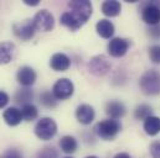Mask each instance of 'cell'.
I'll use <instances>...</instances> for the list:
<instances>
[{
  "mask_svg": "<svg viewBox=\"0 0 160 158\" xmlns=\"http://www.w3.org/2000/svg\"><path fill=\"white\" fill-rule=\"evenodd\" d=\"M142 91L147 95H157L160 93V73L155 69L147 71L139 80Z\"/></svg>",
  "mask_w": 160,
  "mask_h": 158,
  "instance_id": "7a4b0ae2",
  "label": "cell"
},
{
  "mask_svg": "<svg viewBox=\"0 0 160 158\" xmlns=\"http://www.w3.org/2000/svg\"><path fill=\"white\" fill-rule=\"evenodd\" d=\"M148 35L149 37L153 40H160V24L155 26H150L148 30Z\"/></svg>",
  "mask_w": 160,
  "mask_h": 158,
  "instance_id": "83f0119b",
  "label": "cell"
},
{
  "mask_svg": "<svg viewBox=\"0 0 160 158\" xmlns=\"http://www.w3.org/2000/svg\"><path fill=\"white\" fill-rule=\"evenodd\" d=\"M50 66L56 72H65L71 66V59L65 53H55L50 59Z\"/></svg>",
  "mask_w": 160,
  "mask_h": 158,
  "instance_id": "7c38bea8",
  "label": "cell"
},
{
  "mask_svg": "<svg viewBox=\"0 0 160 158\" xmlns=\"http://www.w3.org/2000/svg\"><path fill=\"white\" fill-rule=\"evenodd\" d=\"M86 158H98V157H96V156H88V157H86Z\"/></svg>",
  "mask_w": 160,
  "mask_h": 158,
  "instance_id": "d6a6232c",
  "label": "cell"
},
{
  "mask_svg": "<svg viewBox=\"0 0 160 158\" xmlns=\"http://www.w3.org/2000/svg\"><path fill=\"white\" fill-rule=\"evenodd\" d=\"M153 109L152 106L147 105V104H142V105H138L134 110V116L137 120H147L148 118L153 116Z\"/></svg>",
  "mask_w": 160,
  "mask_h": 158,
  "instance_id": "44dd1931",
  "label": "cell"
},
{
  "mask_svg": "<svg viewBox=\"0 0 160 158\" xmlns=\"http://www.w3.org/2000/svg\"><path fill=\"white\" fill-rule=\"evenodd\" d=\"M70 10L61 15V24L70 29L71 31H76L82 27L92 15V4L87 0H73L68 2Z\"/></svg>",
  "mask_w": 160,
  "mask_h": 158,
  "instance_id": "6da1fadb",
  "label": "cell"
},
{
  "mask_svg": "<svg viewBox=\"0 0 160 158\" xmlns=\"http://www.w3.org/2000/svg\"><path fill=\"white\" fill-rule=\"evenodd\" d=\"M114 158H130V156L128 155V153H118V155H116L114 156Z\"/></svg>",
  "mask_w": 160,
  "mask_h": 158,
  "instance_id": "1f68e13d",
  "label": "cell"
},
{
  "mask_svg": "<svg viewBox=\"0 0 160 158\" xmlns=\"http://www.w3.org/2000/svg\"><path fill=\"white\" fill-rule=\"evenodd\" d=\"M94 109L91 105L82 104L76 109V118L83 125H89L94 120Z\"/></svg>",
  "mask_w": 160,
  "mask_h": 158,
  "instance_id": "5bb4252c",
  "label": "cell"
},
{
  "mask_svg": "<svg viewBox=\"0 0 160 158\" xmlns=\"http://www.w3.org/2000/svg\"><path fill=\"white\" fill-rule=\"evenodd\" d=\"M129 46H130V43L127 39L114 37L111 40V42L108 44V52L113 57H123L128 52Z\"/></svg>",
  "mask_w": 160,
  "mask_h": 158,
  "instance_id": "30bf717a",
  "label": "cell"
},
{
  "mask_svg": "<svg viewBox=\"0 0 160 158\" xmlns=\"http://www.w3.org/2000/svg\"><path fill=\"white\" fill-rule=\"evenodd\" d=\"M77 141L72 136H63L60 141V147L65 153H73L77 150Z\"/></svg>",
  "mask_w": 160,
  "mask_h": 158,
  "instance_id": "ffe728a7",
  "label": "cell"
},
{
  "mask_svg": "<svg viewBox=\"0 0 160 158\" xmlns=\"http://www.w3.org/2000/svg\"><path fill=\"white\" fill-rule=\"evenodd\" d=\"M36 72L29 67V66H24L21 67L19 71H18V74H16V78H18V81L24 85V86H31L35 81H36Z\"/></svg>",
  "mask_w": 160,
  "mask_h": 158,
  "instance_id": "8fae6325",
  "label": "cell"
},
{
  "mask_svg": "<svg viewBox=\"0 0 160 158\" xmlns=\"http://www.w3.org/2000/svg\"><path fill=\"white\" fill-rule=\"evenodd\" d=\"M142 19L145 24L150 26H155L160 24V2L152 1L143 6L142 9Z\"/></svg>",
  "mask_w": 160,
  "mask_h": 158,
  "instance_id": "5b68a950",
  "label": "cell"
},
{
  "mask_svg": "<svg viewBox=\"0 0 160 158\" xmlns=\"http://www.w3.org/2000/svg\"><path fill=\"white\" fill-rule=\"evenodd\" d=\"M65 158H72V157H65Z\"/></svg>",
  "mask_w": 160,
  "mask_h": 158,
  "instance_id": "836d02e7",
  "label": "cell"
},
{
  "mask_svg": "<svg viewBox=\"0 0 160 158\" xmlns=\"http://www.w3.org/2000/svg\"><path fill=\"white\" fill-rule=\"evenodd\" d=\"M32 96H34L32 90L29 89V88H25V89H20V90L16 93L15 99H16V101H19V103H21L22 105H25V104H30L29 101L32 99Z\"/></svg>",
  "mask_w": 160,
  "mask_h": 158,
  "instance_id": "603a6c76",
  "label": "cell"
},
{
  "mask_svg": "<svg viewBox=\"0 0 160 158\" xmlns=\"http://www.w3.org/2000/svg\"><path fill=\"white\" fill-rule=\"evenodd\" d=\"M38 158H57V151L51 146L43 147L38 153Z\"/></svg>",
  "mask_w": 160,
  "mask_h": 158,
  "instance_id": "484cf974",
  "label": "cell"
},
{
  "mask_svg": "<svg viewBox=\"0 0 160 158\" xmlns=\"http://www.w3.org/2000/svg\"><path fill=\"white\" fill-rule=\"evenodd\" d=\"M32 21H34V26H35L36 31L47 32V31H51L55 27L53 15L48 10H40V11H38L35 14Z\"/></svg>",
  "mask_w": 160,
  "mask_h": 158,
  "instance_id": "8992f818",
  "label": "cell"
},
{
  "mask_svg": "<svg viewBox=\"0 0 160 158\" xmlns=\"http://www.w3.org/2000/svg\"><path fill=\"white\" fill-rule=\"evenodd\" d=\"M96 132L97 135L103 140H113L122 130V125L118 120L108 118L104 121H101L96 125Z\"/></svg>",
  "mask_w": 160,
  "mask_h": 158,
  "instance_id": "3957f363",
  "label": "cell"
},
{
  "mask_svg": "<svg viewBox=\"0 0 160 158\" xmlns=\"http://www.w3.org/2000/svg\"><path fill=\"white\" fill-rule=\"evenodd\" d=\"M8 103H9V95L5 91L0 90V109H2Z\"/></svg>",
  "mask_w": 160,
  "mask_h": 158,
  "instance_id": "f546056e",
  "label": "cell"
},
{
  "mask_svg": "<svg viewBox=\"0 0 160 158\" xmlns=\"http://www.w3.org/2000/svg\"><path fill=\"white\" fill-rule=\"evenodd\" d=\"M2 118L9 126H16L22 121V114H21V110H19L18 108L11 106V108H8L4 111Z\"/></svg>",
  "mask_w": 160,
  "mask_h": 158,
  "instance_id": "2e32d148",
  "label": "cell"
},
{
  "mask_svg": "<svg viewBox=\"0 0 160 158\" xmlns=\"http://www.w3.org/2000/svg\"><path fill=\"white\" fill-rule=\"evenodd\" d=\"M101 9H102V12L106 16L114 17V16H118L120 14L122 5H120L119 1H117V0H108V1H104L102 4Z\"/></svg>",
  "mask_w": 160,
  "mask_h": 158,
  "instance_id": "ac0fdd59",
  "label": "cell"
},
{
  "mask_svg": "<svg viewBox=\"0 0 160 158\" xmlns=\"http://www.w3.org/2000/svg\"><path fill=\"white\" fill-rule=\"evenodd\" d=\"M21 114H22V118L26 121H32L38 118V108L35 105L30 104H25L21 108Z\"/></svg>",
  "mask_w": 160,
  "mask_h": 158,
  "instance_id": "7402d4cb",
  "label": "cell"
},
{
  "mask_svg": "<svg viewBox=\"0 0 160 158\" xmlns=\"http://www.w3.org/2000/svg\"><path fill=\"white\" fill-rule=\"evenodd\" d=\"M40 101L46 108H55L57 104V99L51 91H43L40 96Z\"/></svg>",
  "mask_w": 160,
  "mask_h": 158,
  "instance_id": "cb8c5ba5",
  "label": "cell"
},
{
  "mask_svg": "<svg viewBox=\"0 0 160 158\" xmlns=\"http://www.w3.org/2000/svg\"><path fill=\"white\" fill-rule=\"evenodd\" d=\"M26 5H31V6H36L39 5V0H25L24 1Z\"/></svg>",
  "mask_w": 160,
  "mask_h": 158,
  "instance_id": "4dcf8cb0",
  "label": "cell"
},
{
  "mask_svg": "<svg viewBox=\"0 0 160 158\" xmlns=\"http://www.w3.org/2000/svg\"><path fill=\"white\" fill-rule=\"evenodd\" d=\"M106 113L111 116V118L118 120V118L124 116V114H125V106L120 101L113 100V101L107 103V105H106Z\"/></svg>",
  "mask_w": 160,
  "mask_h": 158,
  "instance_id": "9a60e30c",
  "label": "cell"
},
{
  "mask_svg": "<svg viewBox=\"0 0 160 158\" xmlns=\"http://www.w3.org/2000/svg\"><path fill=\"white\" fill-rule=\"evenodd\" d=\"M57 133V125L51 118H42L35 126V135L43 141L51 140Z\"/></svg>",
  "mask_w": 160,
  "mask_h": 158,
  "instance_id": "277c9868",
  "label": "cell"
},
{
  "mask_svg": "<svg viewBox=\"0 0 160 158\" xmlns=\"http://www.w3.org/2000/svg\"><path fill=\"white\" fill-rule=\"evenodd\" d=\"M36 32V29L34 26V21L28 19V20H24L19 24H15L14 25V34L22 41H29L34 37Z\"/></svg>",
  "mask_w": 160,
  "mask_h": 158,
  "instance_id": "9c48e42d",
  "label": "cell"
},
{
  "mask_svg": "<svg viewBox=\"0 0 160 158\" xmlns=\"http://www.w3.org/2000/svg\"><path fill=\"white\" fill-rule=\"evenodd\" d=\"M75 91V85L73 83L67 78L58 79L52 88V94L57 100H66L72 96Z\"/></svg>",
  "mask_w": 160,
  "mask_h": 158,
  "instance_id": "52a82bcc",
  "label": "cell"
},
{
  "mask_svg": "<svg viewBox=\"0 0 160 158\" xmlns=\"http://www.w3.org/2000/svg\"><path fill=\"white\" fill-rule=\"evenodd\" d=\"M96 31L97 34L103 37V39H111L114 34V25L109 21V20H106V19H102L97 22L96 25Z\"/></svg>",
  "mask_w": 160,
  "mask_h": 158,
  "instance_id": "e0dca14e",
  "label": "cell"
},
{
  "mask_svg": "<svg viewBox=\"0 0 160 158\" xmlns=\"http://www.w3.org/2000/svg\"><path fill=\"white\" fill-rule=\"evenodd\" d=\"M144 131L149 136H155L160 132V118L158 116H150L144 120Z\"/></svg>",
  "mask_w": 160,
  "mask_h": 158,
  "instance_id": "d6986e66",
  "label": "cell"
},
{
  "mask_svg": "<svg viewBox=\"0 0 160 158\" xmlns=\"http://www.w3.org/2000/svg\"><path fill=\"white\" fill-rule=\"evenodd\" d=\"M16 54V47L12 42H1L0 43V64L10 63Z\"/></svg>",
  "mask_w": 160,
  "mask_h": 158,
  "instance_id": "4fadbf2b",
  "label": "cell"
},
{
  "mask_svg": "<svg viewBox=\"0 0 160 158\" xmlns=\"http://www.w3.org/2000/svg\"><path fill=\"white\" fill-rule=\"evenodd\" d=\"M112 68V64L107 59L106 56H96L88 62V69L94 76H104L107 74Z\"/></svg>",
  "mask_w": 160,
  "mask_h": 158,
  "instance_id": "ba28073f",
  "label": "cell"
},
{
  "mask_svg": "<svg viewBox=\"0 0 160 158\" xmlns=\"http://www.w3.org/2000/svg\"><path fill=\"white\" fill-rule=\"evenodd\" d=\"M0 158H21V156L16 150H9L2 156H0Z\"/></svg>",
  "mask_w": 160,
  "mask_h": 158,
  "instance_id": "f1b7e54d",
  "label": "cell"
},
{
  "mask_svg": "<svg viewBox=\"0 0 160 158\" xmlns=\"http://www.w3.org/2000/svg\"><path fill=\"white\" fill-rule=\"evenodd\" d=\"M149 58L153 63L160 64V44H153L149 47Z\"/></svg>",
  "mask_w": 160,
  "mask_h": 158,
  "instance_id": "d4e9b609",
  "label": "cell"
},
{
  "mask_svg": "<svg viewBox=\"0 0 160 158\" xmlns=\"http://www.w3.org/2000/svg\"><path fill=\"white\" fill-rule=\"evenodd\" d=\"M150 155L153 158H160V140L154 141L150 145Z\"/></svg>",
  "mask_w": 160,
  "mask_h": 158,
  "instance_id": "4316f807",
  "label": "cell"
}]
</instances>
